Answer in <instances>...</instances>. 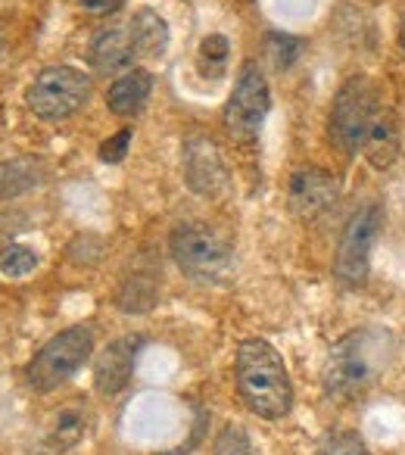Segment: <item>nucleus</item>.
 I'll use <instances>...</instances> for the list:
<instances>
[{
    "label": "nucleus",
    "mask_w": 405,
    "mask_h": 455,
    "mask_svg": "<svg viewBox=\"0 0 405 455\" xmlns=\"http://www.w3.org/2000/svg\"><path fill=\"white\" fill-rule=\"evenodd\" d=\"M396 359V337L384 324L349 331L324 359V390L334 399H353L371 390Z\"/></svg>",
    "instance_id": "obj_1"
},
{
    "label": "nucleus",
    "mask_w": 405,
    "mask_h": 455,
    "mask_svg": "<svg viewBox=\"0 0 405 455\" xmlns=\"http://www.w3.org/2000/svg\"><path fill=\"white\" fill-rule=\"evenodd\" d=\"M237 393L253 415L266 421H281L293 409V387L287 378L284 359L262 337H250L237 347L234 359Z\"/></svg>",
    "instance_id": "obj_2"
},
{
    "label": "nucleus",
    "mask_w": 405,
    "mask_h": 455,
    "mask_svg": "<svg viewBox=\"0 0 405 455\" xmlns=\"http://www.w3.org/2000/svg\"><path fill=\"white\" fill-rule=\"evenodd\" d=\"M91 353H94V334H91V328L75 324V328L60 331V334L51 337V340L38 349V355L28 362V368H26L28 387L38 393L57 390L60 384H66V380L91 359Z\"/></svg>",
    "instance_id": "obj_3"
},
{
    "label": "nucleus",
    "mask_w": 405,
    "mask_h": 455,
    "mask_svg": "<svg viewBox=\"0 0 405 455\" xmlns=\"http://www.w3.org/2000/svg\"><path fill=\"white\" fill-rule=\"evenodd\" d=\"M171 256L178 268L194 281L222 284L234 272V253L231 247L210 228L202 225H178L171 231Z\"/></svg>",
    "instance_id": "obj_4"
},
{
    "label": "nucleus",
    "mask_w": 405,
    "mask_h": 455,
    "mask_svg": "<svg viewBox=\"0 0 405 455\" xmlns=\"http://www.w3.org/2000/svg\"><path fill=\"white\" fill-rule=\"evenodd\" d=\"M380 116L377 88L368 76H353L334 97L330 107V140L343 153H359L371 122Z\"/></svg>",
    "instance_id": "obj_5"
},
{
    "label": "nucleus",
    "mask_w": 405,
    "mask_h": 455,
    "mask_svg": "<svg viewBox=\"0 0 405 455\" xmlns=\"http://www.w3.org/2000/svg\"><path fill=\"white\" fill-rule=\"evenodd\" d=\"M91 97V78L75 66H51L28 88V107L38 119L60 122L75 116Z\"/></svg>",
    "instance_id": "obj_6"
},
{
    "label": "nucleus",
    "mask_w": 405,
    "mask_h": 455,
    "mask_svg": "<svg viewBox=\"0 0 405 455\" xmlns=\"http://www.w3.org/2000/svg\"><path fill=\"white\" fill-rule=\"evenodd\" d=\"M380 235V209L374 203L361 206L359 212L349 219L346 231L340 237L334 259V275L343 287H365L368 272H371V250Z\"/></svg>",
    "instance_id": "obj_7"
},
{
    "label": "nucleus",
    "mask_w": 405,
    "mask_h": 455,
    "mask_svg": "<svg viewBox=\"0 0 405 455\" xmlns=\"http://www.w3.org/2000/svg\"><path fill=\"white\" fill-rule=\"evenodd\" d=\"M268 109H272V91H268L262 69L250 60L237 72V84L228 97V107H225V125L234 138L250 140L262 132Z\"/></svg>",
    "instance_id": "obj_8"
},
{
    "label": "nucleus",
    "mask_w": 405,
    "mask_h": 455,
    "mask_svg": "<svg viewBox=\"0 0 405 455\" xmlns=\"http://www.w3.org/2000/svg\"><path fill=\"white\" fill-rule=\"evenodd\" d=\"M337 196H340V184H337V178L324 169H315V165L293 172L290 188H287L290 212L303 221L318 219L322 212H328V209L337 203Z\"/></svg>",
    "instance_id": "obj_9"
},
{
    "label": "nucleus",
    "mask_w": 405,
    "mask_h": 455,
    "mask_svg": "<svg viewBox=\"0 0 405 455\" xmlns=\"http://www.w3.org/2000/svg\"><path fill=\"white\" fill-rule=\"evenodd\" d=\"M184 175L190 190L200 196H216L228 184V169L218 153V147L210 138H190L184 144Z\"/></svg>",
    "instance_id": "obj_10"
},
{
    "label": "nucleus",
    "mask_w": 405,
    "mask_h": 455,
    "mask_svg": "<svg viewBox=\"0 0 405 455\" xmlns=\"http://www.w3.org/2000/svg\"><path fill=\"white\" fill-rule=\"evenodd\" d=\"M140 347H144V340H140L138 334L119 337V340L109 343V347L100 353V359H97V368H94L97 390L107 393V396H115V393L125 390L128 380H131L134 359H138V349Z\"/></svg>",
    "instance_id": "obj_11"
},
{
    "label": "nucleus",
    "mask_w": 405,
    "mask_h": 455,
    "mask_svg": "<svg viewBox=\"0 0 405 455\" xmlns=\"http://www.w3.org/2000/svg\"><path fill=\"white\" fill-rule=\"evenodd\" d=\"M91 66H94L97 76H125V72L134 69V47L128 32H119V28H103L94 41H91Z\"/></svg>",
    "instance_id": "obj_12"
},
{
    "label": "nucleus",
    "mask_w": 405,
    "mask_h": 455,
    "mask_svg": "<svg viewBox=\"0 0 405 455\" xmlns=\"http://www.w3.org/2000/svg\"><path fill=\"white\" fill-rule=\"evenodd\" d=\"M84 430H88V411L84 405L69 403L53 415V424L41 434L38 440V455H63L72 446L84 440Z\"/></svg>",
    "instance_id": "obj_13"
},
{
    "label": "nucleus",
    "mask_w": 405,
    "mask_h": 455,
    "mask_svg": "<svg viewBox=\"0 0 405 455\" xmlns=\"http://www.w3.org/2000/svg\"><path fill=\"white\" fill-rule=\"evenodd\" d=\"M150 94H153V76L147 69H131V72H125V76L115 78L107 100L115 116L131 119V116H138L140 109L147 107Z\"/></svg>",
    "instance_id": "obj_14"
},
{
    "label": "nucleus",
    "mask_w": 405,
    "mask_h": 455,
    "mask_svg": "<svg viewBox=\"0 0 405 455\" xmlns=\"http://www.w3.org/2000/svg\"><path fill=\"white\" fill-rule=\"evenodd\" d=\"M361 153L374 169H390L399 156V125L390 113L380 109V116L371 122L365 140H361Z\"/></svg>",
    "instance_id": "obj_15"
},
{
    "label": "nucleus",
    "mask_w": 405,
    "mask_h": 455,
    "mask_svg": "<svg viewBox=\"0 0 405 455\" xmlns=\"http://www.w3.org/2000/svg\"><path fill=\"white\" fill-rule=\"evenodd\" d=\"M128 38H131V47L138 57L159 60L165 53V47H169V26H165V20L156 10H140V13H134Z\"/></svg>",
    "instance_id": "obj_16"
},
{
    "label": "nucleus",
    "mask_w": 405,
    "mask_h": 455,
    "mask_svg": "<svg viewBox=\"0 0 405 455\" xmlns=\"http://www.w3.org/2000/svg\"><path fill=\"white\" fill-rule=\"evenodd\" d=\"M38 178L32 172V163H4L0 165V200L26 194L28 188H35Z\"/></svg>",
    "instance_id": "obj_17"
},
{
    "label": "nucleus",
    "mask_w": 405,
    "mask_h": 455,
    "mask_svg": "<svg viewBox=\"0 0 405 455\" xmlns=\"http://www.w3.org/2000/svg\"><path fill=\"white\" fill-rule=\"evenodd\" d=\"M299 51H303V41L290 38V35L272 32L266 38V57L272 60L274 69H287V66H293L299 57Z\"/></svg>",
    "instance_id": "obj_18"
},
{
    "label": "nucleus",
    "mask_w": 405,
    "mask_h": 455,
    "mask_svg": "<svg viewBox=\"0 0 405 455\" xmlns=\"http://www.w3.org/2000/svg\"><path fill=\"white\" fill-rule=\"evenodd\" d=\"M35 268H38V253L35 250L13 243V247H7L0 253V272L7 275V278H26Z\"/></svg>",
    "instance_id": "obj_19"
},
{
    "label": "nucleus",
    "mask_w": 405,
    "mask_h": 455,
    "mask_svg": "<svg viewBox=\"0 0 405 455\" xmlns=\"http://www.w3.org/2000/svg\"><path fill=\"white\" fill-rule=\"evenodd\" d=\"M216 455H253V446L237 424H228L216 440Z\"/></svg>",
    "instance_id": "obj_20"
},
{
    "label": "nucleus",
    "mask_w": 405,
    "mask_h": 455,
    "mask_svg": "<svg viewBox=\"0 0 405 455\" xmlns=\"http://www.w3.org/2000/svg\"><path fill=\"white\" fill-rule=\"evenodd\" d=\"M322 455H371L368 452V446L361 443V436L355 434H337L328 440V446H324Z\"/></svg>",
    "instance_id": "obj_21"
},
{
    "label": "nucleus",
    "mask_w": 405,
    "mask_h": 455,
    "mask_svg": "<svg viewBox=\"0 0 405 455\" xmlns=\"http://www.w3.org/2000/svg\"><path fill=\"white\" fill-rule=\"evenodd\" d=\"M128 144H131V128H122L119 134H113V138H107L100 144V159L103 163H122L128 153Z\"/></svg>",
    "instance_id": "obj_22"
},
{
    "label": "nucleus",
    "mask_w": 405,
    "mask_h": 455,
    "mask_svg": "<svg viewBox=\"0 0 405 455\" xmlns=\"http://www.w3.org/2000/svg\"><path fill=\"white\" fill-rule=\"evenodd\" d=\"M228 51H231V44H228V38H222V35H210V38H202V44H200L202 63L222 66L225 57H228Z\"/></svg>",
    "instance_id": "obj_23"
},
{
    "label": "nucleus",
    "mask_w": 405,
    "mask_h": 455,
    "mask_svg": "<svg viewBox=\"0 0 405 455\" xmlns=\"http://www.w3.org/2000/svg\"><path fill=\"white\" fill-rule=\"evenodd\" d=\"M78 4L91 13H113V10L122 7V0H78Z\"/></svg>",
    "instance_id": "obj_24"
},
{
    "label": "nucleus",
    "mask_w": 405,
    "mask_h": 455,
    "mask_svg": "<svg viewBox=\"0 0 405 455\" xmlns=\"http://www.w3.org/2000/svg\"><path fill=\"white\" fill-rule=\"evenodd\" d=\"M399 44H402V51H405V26H402V38H399Z\"/></svg>",
    "instance_id": "obj_25"
}]
</instances>
